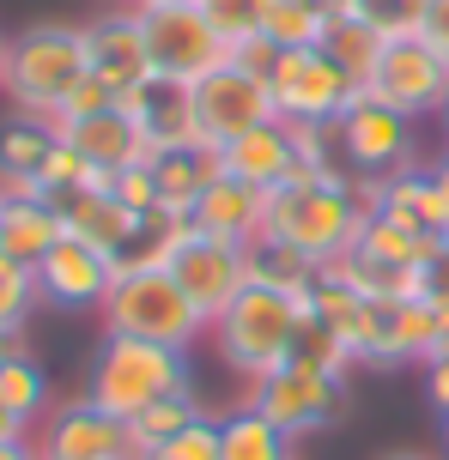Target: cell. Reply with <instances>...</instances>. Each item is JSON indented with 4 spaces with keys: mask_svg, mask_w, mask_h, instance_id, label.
I'll return each instance as SVG.
<instances>
[{
    "mask_svg": "<svg viewBox=\"0 0 449 460\" xmlns=\"http://www.w3.org/2000/svg\"><path fill=\"white\" fill-rule=\"evenodd\" d=\"M219 176V152L207 146H183V152H158L152 158V182H158V207L189 218L194 200L207 194V182Z\"/></svg>",
    "mask_w": 449,
    "mask_h": 460,
    "instance_id": "cb8c5ba5",
    "label": "cell"
},
{
    "mask_svg": "<svg viewBox=\"0 0 449 460\" xmlns=\"http://www.w3.org/2000/svg\"><path fill=\"white\" fill-rule=\"evenodd\" d=\"M121 6H134V0H121Z\"/></svg>",
    "mask_w": 449,
    "mask_h": 460,
    "instance_id": "f5cc1de1",
    "label": "cell"
},
{
    "mask_svg": "<svg viewBox=\"0 0 449 460\" xmlns=\"http://www.w3.org/2000/svg\"><path fill=\"white\" fill-rule=\"evenodd\" d=\"M37 309H43V297H37V267H24V261H13V254L0 249V327L24 333V322Z\"/></svg>",
    "mask_w": 449,
    "mask_h": 460,
    "instance_id": "d6a6232c",
    "label": "cell"
},
{
    "mask_svg": "<svg viewBox=\"0 0 449 460\" xmlns=\"http://www.w3.org/2000/svg\"><path fill=\"white\" fill-rule=\"evenodd\" d=\"M426 394H431V406H437V418H449V358L426 364Z\"/></svg>",
    "mask_w": 449,
    "mask_h": 460,
    "instance_id": "ab89813d",
    "label": "cell"
},
{
    "mask_svg": "<svg viewBox=\"0 0 449 460\" xmlns=\"http://www.w3.org/2000/svg\"><path fill=\"white\" fill-rule=\"evenodd\" d=\"M249 406L261 418H274L292 442H304V437H322V430H334L346 418V382L322 376V369H310V364H280L274 376H261L256 388H249Z\"/></svg>",
    "mask_w": 449,
    "mask_h": 460,
    "instance_id": "8992f818",
    "label": "cell"
},
{
    "mask_svg": "<svg viewBox=\"0 0 449 460\" xmlns=\"http://www.w3.org/2000/svg\"><path fill=\"white\" fill-rule=\"evenodd\" d=\"M292 364H310V369H322V376H353L358 369V358H353V345L340 340L328 322H316L304 309V322H298V340H292Z\"/></svg>",
    "mask_w": 449,
    "mask_h": 460,
    "instance_id": "4dcf8cb0",
    "label": "cell"
},
{
    "mask_svg": "<svg viewBox=\"0 0 449 460\" xmlns=\"http://www.w3.org/2000/svg\"><path fill=\"white\" fill-rule=\"evenodd\" d=\"M413 225L426 236H437V243H449V170L444 164L419 170V182H413Z\"/></svg>",
    "mask_w": 449,
    "mask_h": 460,
    "instance_id": "d590c367",
    "label": "cell"
},
{
    "mask_svg": "<svg viewBox=\"0 0 449 460\" xmlns=\"http://www.w3.org/2000/svg\"><path fill=\"white\" fill-rule=\"evenodd\" d=\"M194 418H207L201 406V394H170L158 406H146L140 418H128V437H134V455H152V448H165L170 437H183Z\"/></svg>",
    "mask_w": 449,
    "mask_h": 460,
    "instance_id": "f546056e",
    "label": "cell"
},
{
    "mask_svg": "<svg viewBox=\"0 0 449 460\" xmlns=\"http://www.w3.org/2000/svg\"><path fill=\"white\" fill-rule=\"evenodd\" d=\"M97 315H103V333H116V340H152V345H176V351H194L207 340V315L194 309V297L176 285L170 267L116 273Z\"/></svg>",
    "mask_w": 449,
    "mask_h": 460,
    "instance_id": "5b68a950",
    "label": "cell"
},
{
    "mask_svg": "<svg viewBox=\"0 0 449 460\" xmlns=\"http://www.w3.org/2000/svg\"><path fill=\"white\" fill-rule=\"evenodd\" d=\"M134 460H219V412L194 418L183 437H170L165 448H152V455H134Z\"/></svg>",
    "mask_w": 449,
    "mask_h": 460,
    "instance_id": "8d00e7d4",
    "label": "cell"
},
{
    "mask_svg": "<svg viewBox=\"0 0 449 460\" xmlns=\"http://www.w3.org/2000/svg\"><path fill=\"white\" fill-rule=\"evenodd\" d=\"M334 139H340V164L353 182H377V176H395L413 164V121L364 92L334 121Z\"/></svg>",
    "mask_w": 449,
    "mask_h": 460,
    "instance_id": "30bf717a",
    "label": "cell"
},
{
    "mask_svg": "<svg viewBox=\"0 0 449 460\" xmlns=\"http://www.w3.org/2000/svg\"><path fill=\"white\" fill-rule=\"evenodd\" d=\"M419 43H426L431 55H444V67H449V0H426V24H419Z\"/></svg>",
    "mask_w": 449,
    "mask_h": 460,
    "instance_id": "f35d334b",
    "label": "cell"
},
{
    "mask_svg": "<svg viewBox=\"0 0 449 460\" xmlns=\"http://www.w3.org/2000/svg\"><path fill=\"white\" fill-rule=\"evenodd\" d=\"M24 351V333H13V327H0V369H6V358H19Z\"/></svg>",
    "mask_w": 449,
    "mask_h": 460,
    "instance_id": "ee69618b",
    "label": "cell"
},
{
    "mask_svg": "<svg viewBox=\"0 0 449 460\" xmlns=\"http://www.w3.org/2000/svg\"><path fill=\"white\" fill-rule=\"evenodd\" d=\"M437 303V333H431V364L437 358H449V297H431Z\"/></svg>",
    "mask_w": 449,
    "mask_h": 460,
    "instance_id": "60d3db41",
    "label": "cell"
},
{
    "mask_svg": "<svg viewBox=\"0 0 449 460\" xmlns=\"http://www.w3.org/2000/svg\"><path fill=\"white\" fill-rule=\"evenodd\" d=\"M134 6H201V0H134Z\"/></svg>",
    "mask_w": 449,
    "mask_h": 460,
    "instance_id": "7dc6e473",
    "label": "cell"
},
{
    "mask_svg": "<svg viewBox=\"0 0 449 460\" xmlns=\"http://www.w3.org/2000/svg\"><path fill=\"white\" fill-rule=\"evenodd\" d=\"M431 333H437V303L431 297H395L364 309L358 333V369H401L431 364Z\"/></svg>",
    "mask_w": 449,
    "mask_h": 460,
    "instance_id": "5bb4252c",
    "label": "cell"
},
{
    "mask_svg": "<svg viewBox=\"0 0 449 460\" xmlns=\"http://www.w3.org/2000/svg\"><path fill=\"white\" fill-rule=\"evenodd\" d=\"M267 92H274L280 121H340L358 97V79L328 49H280L267 67Z\"/></svg>",
    "mask_w": 449,
    "mask_h": 460,
    "instance_id": "52a82bcc",
    "label": "cell"
},
{
    "mask_svg": "<svg viewBox=\"0 0 449 460\" xmlns=\"http://www.w3.org/2000/svg\"><path fill=\"white\" fill-rule=\"evenodd\" d=\"M189 225L201 230V236H219V243H243V249H249L261 236V225H267V194L219 170L213 182H207V194L194 200Z\"/></svg>",
    "mask_w": 449,
    "mask_h": 460,
    "instance_id": "d6986e66",
    "label": "cell"
},
{
    "mask_svg": "<svg viewBox=\"0 0 449 460\" xmlns=\"http://www.w3.org/2000/svg\"><path fill=\"white\" fill-rule=\"evenodd\" d=\"M24 437H31V424H24L13 406H0V442H24Z\"/></svg>",
    "mask_w": 449,
    "mask_h": 460,
    "instance_id": "b9f144b4",
    "label": "cell"
},
{
    "mask_svg": "<svg viewBox=\"0 0 449 460\" xmlns=\"http://www.w3.org/2000/svg\"><path fill=\"white\" fill-rule=\"evenodd\" d=\"M371 207H364V188L353 176H304V182H285L267 194V225L261 236H274L285 249L310 254L316 267H328L358 243Z\"/></svg>",
    "mask_w": 449,
    "mask_h": 460,
    "instance_id": "6da1fadb",
    "label": "cell"
},
{
    "mask_svg": "<svg viewBox=\"0 0 449 460\" xmlns=\"http://www.w3.org/2000/svg\"><path fill=\"white\" fill-rule=\"evenodd\" d=\"M0 200H6V194H0Z\"/></svg>",
    "mask_w": 449,
    "mask_h": 460,
    "instance_id": "db71d44e",
    "label": "cell"
},
{
    "mask_svg": "<svg viewBox=\"0 0 449 460\" xmlns=\"http://www.w3.org/2000/svg\"><path fill=\"white\" fill-rule=\"evenodd\" d=\"M292 448L298 442L285 437L274 418H261L249 400L231 406V412H219V460H298Z\"/></svg>",
    "mask_w": 449,
    "mask_h": 460,
    "instance_id": "d4e9b609",
    "label": "cell"
},
{
    "mask_svg": "<svg viewBox=\"0 0 449 460\" xmlns=\"http://www.w3.org/2000/svg\"><path fill=\"white\" fill-rule=\"evenodd\" d=\"M194 121H201V146L207 152H225L231 139H243L261 121H280L274 92H267V73L243 67V61H225L219 73H207L194 85Z\"/></svg>",
    "mask_w": 449,
    "mask_h": 460,
    "instance_id": "9c48e42d",
    "label": "cell"
},
{
    "mask_svg": "<svg viewBox=\"0 0 449 460\" xmlns=\"http://www.w3.org/2000/svg\"><path fill=\"white\" fill-rule=\"evenodd\" d=\"M31 442H37V455H43V460H134L128 424L110 418L92 394L49 406V418L31 430Z\"/></svg>",
    "mask_w": 449,
    "mask_h": 460,
    "instance_id": "7c38bea8",
    "label": "cell"
},
{
    "mask_svg": "<svg viewBox=\"0 0 449 460\" xmlns=\"http://www.w3.org/2000/svg\"><path fill=\"white\" fill-rule=\"evenodd\" d=\"M183 236H189V218H183V212H165V207L140 212V225H134V236H128V249L116 254V273L170 267V254L183 249Z\"/></svg>",
    "mask_w": 449,
    "mask_h": 460,
    "instance_id": "4316f807",
    "label": "cell"
},
{
    "mask_svg": "<svg viewBox=\"0 0 449 460\" xmlns=\"http://www.w3.org/2000/svg\"><path fill=\"white\" fill-rule=\"evenodd\" d=\"M110 285H116V261L103 249H92V243H79V236H61V243L37 261V297H43L49 309H67V315L103 309Z\"/></svg>",
    "mask_w": 449,
    "mask_h": 460,
    "instance_id": "9a60e30c",
    "label": "cell"
},
{
    "mask_svg": "<svg viewBox=\"0 0 449 460\" xmlns=\"http://www.w3.org/2000/svg\"><path fill=\"white\" fill-rule=\"evenodd\" d=\"M316 279H322V267H316L310 254L285 249L274 236H256V243H249V285H267V291H285V297L310 303Z\"/></svg>",
    "mask_w": 449,
    "mask_h": 460,
    "instance_id": "484cf974",
    "label": "cell"
},
{
    "mask_svg": "<svg viewBox=\"0 0 449 460\" xmlns=\"http://www.w3.org/2000/svg\"><path fill=\"white\" fill-rule=\"evenodd\" d=\"M85 55H92V79H103L116 97L152 79V55H146V24L140 6H116L103 19L85 24Z\"/></svg>",
    "mask_w": 449,
    "mask_h": 460,
    "instance_id": "2e32d148",
    "label": "cell"
},
{
    "mask_svg": "<svg viewBox=\"0 0 449 460\" xmlns=\"http://www.w3.org/2000/svg\"><path fill=\"white\" fill-rule=\"evenodd\" d=\"M322 6H328V13H334V19H340V13H353V6H358V0H322Z\"/></svg>",
    "mask_w": 449,
    "mask_h": 460,
    "instance_id": "bcb514c9",
    "label": "cell"
},
{
    "mask_svg": "<svg viewBox=\"0 0 449 460\" xmlns=\"http://www.w3.org/2000/svg\"><path fill=\"white\" fill-rule=\"evenodd\" d=\"M334 13L322 0H267V24H261V37L274 49H322L328 37Z\"/></svg>",
    "mask_w": 449,
    "mask_h": 460,
    "instance_id": "83f0119b",
    "label": "cell"
},
{
    "mask_svg": "<svg viewBox=\"0 0 449 460\" xmlns=\"http://www.w3.org/2000/svg\"><path fill=\"white\" fill-rule=\"evenodd\" d=\"M140 24H146V55H152L158 79L201 85L207 73H219L231 61V43L207 24L201 6H140Z\"/></svg>",
    "mask_w": 449,
    "mask_h": 460,
    "instance_id": "ba28073f",
    "label": "cell"
},
{
    "mask_svg": "<svg viewBox=\"0 0 449 460\" xmlns=\"http://www.w3.org/2000/svg\"><path fill=\"white\" fill-rule=\"evenodd\" d=\"M322 49H328L340 67L358 79V92H364V79H371V67H377V55H382V37L371 31L364 19H353V13H340V19L328 24V37H322Z\"/></svg>",
    "mask_w": 449,
    "mask_h": 460,
    "instance_id": "1f68e13d",
    "label": "cell"
},
{
    "mask_svg": "<svg viewBox=\"0 0 449 460\" xmlns=\"http://www.w3.org/2000/svg\"><path fill=\"white\" fill-rule=\"evenodd\" d=\"M116 200L134 212H152L158 207V182H152V164H128V170H116Z\"/></svg>",
    "mask_w": 449,
    "mask_h": 460,
    "instance_id": "74e56055",
    "label": "cell"
},
{
    "mask_svg": "<svg viewBox=\"0 0 449 460\" xmlns=\"http://www.w3.org/2000/svg\"><path fill=\"white\" fill-rule=\"evenodd\" d=\"M444 170H449V152H444Z\"/></svg>",
    "mask_w": 449,
    "mask_h": 460,
    "instance_id": "816d5d0a",
    "label": "cell"
},
{
    "mask_svg": "<svg viewBox=\"0 0 449 460\" xmlns=\"http://www.w3.org/2000/svg\"><path fill=\"white\" fill-rule=\"evenodd\" d=\"M437 115H444V139H449V97H444V110H437Z\"/></svg>",
    "mask_w": 449,
    "mask_h": 460,
    "instance_id": "681fc988",
    "label": "cell"
},
{
    "mask_svg": "<svg viewBox=\"0 0 449 460\" xmlns=\"http://www.w3.org/2000/svg\"><path fill=\"white\" fill-rule=\"evenodd\" d=\"M0 73H6V37H0Z\"/></svg>",
    "mask_w": 449,
    "mask_h": 460,
    "instance_id": "f907efd6",
    "label": "cell"
},
{
    "mask_svg": "<svg viewBox=\"0 0 449 460\" xmlns=\"http://www.w3.org/2000/svg\"><path fill=\"white\" fill-rule=\"evenodd\" d=\"M201 13H207V24H213L231 49H243V43H256V37H261V24H267V0H201Z\"/></svg>",
    "mask_w": 449,
    "mask_h": 460,
    "instance_id": "e575fe53",
    "label": "cell"
},
{
    "mask_svg": "<svg viewBox=\"0 0 449 460\" xmlns=\"http://www.w3.org/2000/svg\"><path fill=\"white\" fill-rule=\"evenodd\" d=\"M97 406L110 418H140L146 406H158L170 394H201L194 388V351H176V345H152V340H116L103 333L92 358V382H85Z\"/></svg>",
    "mask_w": 449,
    "mask_h": 460,
    "instance_id": "3957f363",
    "label": "cell"
},
{
    "mask_svg": "<svg viewBox=\"0 0 449 460\" xmlns=\"http://www.w3.org/2000/svg\"><path fill=\"white\" fill-rule=\"evenodd\" d=\"M0 406H13L31 430L49 418V406H55V394H49V369L37 364L31 351L6 358V369H0Z\"/></svg>",
    "mask_w": 449,
    "mask_h": 460,
    "instance_id": "f1b7e54d",
    "label": "cell"
},
{
    "mask_svg": "<svg viewBox=\"0 0 449 460\" xmlns=\"http://www.w3.org/2000/svg\"><path fill=\"white\" fill-rule=\"evenodd\" d=\"M61 236H67V225H61L55 200H43V194H6L0 200V249L13 254V261L37 267Z\"/></svg>",
    "mask_w": 449,
    "mask_h": 460,
    "instance_id": "603a6c76",
    "label": "cell"
},
{
    "mask_svg": "<svg viewBox=\"0 0 449 460\" xmlns=\"http://www.w3.org/2000/svg\"><path fill=\"white\" fill-rule=\"evenodd\" d=\"M55 139L61 134L43 115H6L0 121V194H37V176H43Z\"/></svg>",
    "mask_w": 449,
    "mask_h": 460,
    "instance_id": "7402d4cb",
    "label": "cell"
},
{
    "mask_svg": "<svg viewBox=\"0 0 449 460\" xmlns=\"http://www.w3.org/2000/svg\"><path fill=\"white\" fill-rule=\"evenodd\" d=\"M219 170L237 176V182H249V188H261V194L285 188L292 176H298L292 128H285V121H261V128H249L243 139H231V146L219 152Z\"/></svg>",
    "mask_w": 449,
    "mask_h": 460,
    "instance_id": "ffe728a7",
    "label": "cell"
},
{
    "mask_svg": "<svg viewBox=\"0 0 449 460\" xmlns=\"http://www.w3.org/2000/svg\"><path fill=\"white\" fill-rule=\"evenodd\" d=\"M382 460H431V455H413V448H395V455H382Z\"/></svg>",
    "mask_w": 449,
    "mask_h": 460,
    "instance_id": "c3c4849f",
    "label": "cell"
},
{
    "mask_svg": "<svg viewBox=\"0 0 449 460\" xmlns=\"http://www.w3.org/2000/svg\"><path fill=\"white\" fill-rule=\"evenodd\" d=\"M121 110L134 115V128H140L146 152L158 158V152H183V146H201V121H194V85L183 79H146L134 92L121 97Z\"/></svg>",
    "mask_w": 449,
    "mask_h": 460,
    "instance_id": "e0dca14e",
    "label": "cell"
},
{
    "mask_svg": "<svg viewBox=\"0 0 449 460\" xmlns=\"http://www.w3.org/2000/svg\"><path fill=\"white\" fill-rule=\"evenodd\" d=\"M353 19H364L382 43H407V37H419V24H426V0H358Z\"/></svg>",
    "mask_w": 449,
    "mask_h": 460,
    "instance_id": "836d02e7",
    "label": "cell"
},
{
    "mask_svg": "<svg viewBox=\"0 0 449 460\" xmlns=\"http://www.w3.org/2000/svg\"><path fill=\"white\" fill-rule=\"evenodd\" d=\"M431 297H449V254L437 261V291H431Z\"/></svg>",
    "mask_w": 449,
    "mask_h": 460,
    "instance_id": "f6af8a7d",
    "label": "cell"
},
{
    "mask_svg": "<svg viewBox=\"0 0 449 460\" xmlns=\"http://www.w3.org/2000/svg\"><path fill=\"white\" fill-rule=\"evenodd\" d=\"M170 273H176V285L189 291L194 309L213 327L219 315L249 291V249H243V243H219V236H201V230L189 225L183 249L170 254Z\"/></svg>",
    "mask_w": 449,
    "mask_h": 460,
    "instance_id": "4fadbf2b",
    "label": "cell"
},
{
    "mask_svg": "<svg viewBox=\"0 0 449 460\" xmlns=\"http://www.w3.org/2000/svg\"><path fill=\"white\" fill-rule=\"evenodd\" d=\"M55 212H61L67 236H79V243L103 249L110 261L128 249V236H134V225H140V212L121 207L116 188H79V194H67V200H55Z\"/></svg>",
    "mask_w": 449,
    "mask_h": 460,
    "instance_id": "44dd1931",
    "label": "cell"
},
{
    "mask_svg": "<svg viewBox=\"0 0 449 460\" xmlns=\"http://www.w3.org/2000/svg\"><path fill=\"white\" fill-rule=\"evenodd\" d=\"M92 55H85V24L67 19H37L19 37H6V73H0V97L19 115H43L61 121L67 97L85 85Z\"/></svg>",
    "mask_w": 449,
    "mask_h": 460,
    "instance_id": "7a4b0ae2",
    "label": "cell"
},
{
    "mask_svg": "<svg viewBox=\"0 0 449 460\" xmlns=\"http://www.w3.org/2000/svg\"><path fill=\"white\" fill-rule=\"evenodd\" d=\"M55 134L67 139V146L92 164V170H103V176H116V170H128V164H152L140 128H134V115L121 110V103H110V110H97V115L55 121Z\"/></svg>",
    "mask_w": 449,
    "mask_h": 460,
    "instance_id": "ac0fdd59",
    "label": "cell"
},
{
    "mask_svg": "<svg viewBox=\"0 0 449 460\" xmlns=\"http://www.w3.org/2000/svg\"><path fill=\"white\" fill-rule=\"evenodd\" d=\"M364 97L389 103V110L407 115V121L437 115V110H444V97H449L444 55H431L419 37H407V43H382L377 67H371V79H364Z\"/></svg>",
    "mask_w": 449,
    "mask_h": 460,
    "instance_id": "8fae6325",
    "label": "cell"
},
{
    "mask_svg": "<svg viewBox=\"0 0 449 460\" xmlns=\"http://www.w3.org/2000/svg\"><path fill=\"white\" fill-rule=\"evenodd\" d=\"M298 322H304V303L285 297V291H267V285H249L243 297L207 327L219 364L231 369L237 382L256 388L261 376H274L280 364H292V340H298Z\"/></svg>",
    "mask_w": 449,
    "mask_h": 460,
    "instance_id": "277c9868",
    "label": "cell"
},
{
    "mask_svg": "<svg viewBox=\"0 0 449 460\" xmlns=\"http://www.w3.org/2000/svg\"><path fill=\"white\" fill-rule=\"evenodd\" d=\"M0 460H43V455H37V442L24 437V442H0Z\"/></svg>",
    "mask_w": 449,
    "mask_h": 460,
    "instance_id": "7bdbcfd3",
    "label": "cell"
}]
</instances>
